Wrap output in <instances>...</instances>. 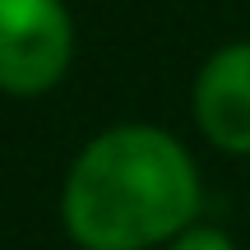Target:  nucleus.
<instances>
[{
	"instance_id": "nucleus-1",
	"label": "nucleus",
	"mask_w": 250,
	"mask_h": 250,
	"mask_svg": "<svg viewBox=\"0 0 250 250\" xmlns=\"http://www.w3.org/2000/svg\"><path fill=\"white\" fill-rule=\"evenodd\" d=\"M199 213L195 158L158 125H116L83 144L65 176L61 218L83 250H148Z\"/></svg>"
},
{
	"instance_id": "nucleus-2",
	"label": "nucleus",
	"mask_w": 250,
	"mask_h": 250,
	"mask_svg": "<svg viewBox=\"0 0 250 250\" xmlns=\"http://www.w3.org/2000/svg\"><path fill=\"white\" fill-rule=\"evenodd\" d=\"M74 61V19L65 0H0V93L37 98Z\"/></svg>"
},
{
	"instance_id": "nucleus-3",
	"label": "nucleus",
	"mask_w": 250,
	"mask_h": 250,
	"mask_svg": "<svg viewBox=\"0 0 250 250\" xmlns=\"http://www.w3.org/2000/svg\"><path fill=\"white\" fill-rule=\"evenodd\" d=\"M195 121L223 153H250V42H232L204 61L195 79Z\"/></svg>"
},
{
	"instance_id": "nucleus-4",
	"label": "nucleus",
	"mask_w": 250,
	"mask_h": 250,
	"mask_svg": "<svg viewBox=\"0 0 250 250\" xmlns=\"http://www.w3.org/2000/svg\"><path fill=\"white\" fill-rule=\"evenodd\" d=\"M167 250H236V246H232V236L218 232V227H195L190 223L181 236L167 241Z\"/></svg>"
}]
</instances>
